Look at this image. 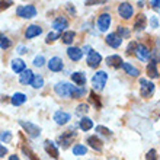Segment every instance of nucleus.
Here are the masks:
<instances>
[{
    "label": "nucleus",
    "mask_w": 160,
    "mask_h": 160,
    "mask_svg": "<svg viewBox=\"0 0 160 160\" xmlns=\"http://www.w3.org/2000/svg\"><path fill=\"white\" fill-rule=\"evenodd\" d=\"M89 99H90V102H92V103H93L95 106H96V108H99V109L102 108V102H101V99H99V96H98V95H96L95 92H93V90H92L90 93H89Z\"/></svg>",
    "instance_id": "33"
},
{
    "label": "nucleus",
    "mask_w": 160,
    "mask_h": 160,
    "mask_svg": "<svg viewBox=\"0 0 160 160\" xmlns=\"http://www.w3.org/2000/svg\"><path fill=\"white\" fill-rule=\"evenodd\" d=\"M157 61H159V58H157V55L154 57V58L150 61V63L147 64V74L150 79H157L159 77V68H157Z\"/></svg>",
    "instance_id": "13"
},
{
    "label": "nucleus",
    "mask_w": 160,
    "mask_h": 160,
    "mask_svg": "<svg viewBox=\"0 0 160 160\" xmlns=\"http://www.w3.org/2000/svg\"><path fill=\"white\" fill-rule=\"evenodd\" d=\"M76 89L77 86H73L72 83H67V82H58L54 86L55 93L61 98H73V93Z\"/></svg>",
    "instance_id": "1"
},
{
    "label": "nucleus",
    "mask_w": 160,
    "mask_h": 160,
    "mask_svg": "<svg viewBox=\"0 0 160 160\" xmlns=\"http://www.w3.org/2000/svg\"><path fill=\"white\" fill-rule=\"evenodd\" d=\"M86 61H88V66L90 68H96L98 66L102 63V55L99 54L98 51L90 50L88 52V58H86Z\"/></svg>",
    "instance_id": "8"
},
{
    "label": "nucleus",
    "mask_w": 160,
    "mask_h": 160,
    "mask_svg": "<svg viewBox=\"0 0 160 160\" xmlns=\"http://www.w3.org/2000/svg\"><path fill=\"white\" fill-rule=\"evenodd\" d=\"M67 9L70 10V13H72V15H76V9H73L70 3H67Z\"/></svg>",
    "instance_id": "47"
},
{
    "label": "nucleus",
    "mask_w": 160,
    "mask_h": 160,
    "mask_svg": "<svg viewBox=\"0 0 160 160\" xmlns=\"http://www.w3.org/2000/svg\"><path fill=\"white\" fill-rule=\"evenodd\" d=\"M45 64V58H44V55H37L34 58V66L35 67H42Z\"/></svg>",
    "instance_id": "39"
},
{
    "label": "nucleus",
    "mask_w": 160,
    "mask_h": 160,
    "mask_svg": "<svg viewBox=\"0 0 160 160\" xmlns=\"http://www.w3.org/2000/svg\"><path fill=\"white\" fill-rule=\"evenodd\" d=\"M137 44H138L137 41H131L130 44H128V47H127V54H128V55L134 54V52H135V48H137Z\"/></svg>",
    "instance_id": "41"
},
{
    "label": "nucleus",
    "mask_w": 160,
    "mask_h": 160,
    "mask_svg": "<svg viewBox=\"0 0 160 160\" xmlns=\"http://www.w3.org/2000/svg\"><path fill=\"white\" fill-rule=\"evenodd\" d=\"M135 55L140 61H147L150 58V50L147 48V45L144 44H137V48H135Z\"/></svg>",
    "instance_id": "11"
},
{
    "label": "nucleus",
    "mask_w": 160,
    "mask_h": 160,
    "mask_svg": "<svg viewBox=\"0 0 160 160\" xmlns=\"http://www.w3.org/2000/svg\"><path fill=\"white\" fill-rule=\"evenodd\" d=\"M31 86L34 89H41L44 86V77L39 76V74H34V79L31 82Z\"/></svg>",
    "instance_id": "30"
},
{
    "label": "nucleus",
    "mask_w": 160,
    "mask_h": 160,
    "mask_svg": "<svg viewBox=\"0 0 160 160\" xmlns=\"http://www.w3.org/2000/svg\"><path fill=\"white\" fill-rule=\"evenodd\" d=\"M21 150H22V153H23V154L26 156V159H29V160H39V157L34 153V150H32L29 146H26L25 143H22Z\"/></svg>",
    "instance_id": "27"
},
{
    "label": "nucleus",
    "mask_w": 160,
    "mask_h": 160,
    "mask_svg": "<svg viewBox=\"0 0 160 160\" xmlns=\"http://www.w3.org/2000/svg\"><path fill=\"white\" fill-rule=\"evenodd\" d=\"M86 153H88V148H86V146H83V144H76V146L73 147V154H74V156H83Z\"/></svg>",
    "instance_id": "32"
},
{
    "label": "nucleus",
    "mask_w": 160,
    "mask_h": 160,
    "mask_svg": "<svg viewBox=\"0 0 160 160\" xmlns=\"http://www.w3.org/2000/svg\"><path fill=\"white\" fill-rule=\"evenodd\" d=\"M44 148H45L47 154H48L50 157H52V159L57 160L60 157V152H58V148H57V144H55L54 141L45 140V141H44Z\"/></svg>",
    "instance_id": "9"
},
{
    "label": "nucleus",
    "mask_w": 160,
    "mask_h": 160,
    "mask_svg": "<svg viewBox=\"0 0 160 160\" xmlns=\"http://www.w3.org/2000/svg\"><path fill=\"white\" fill-rule=\"evenodd\" d=\"M122 58L121 55L118 54H114V55H109V57H106V64L109 66V67H114V68H119L122 66Z\"/></svg>",
    "instance_id": "20"
},
{
    "label": "nucleus",
    "mask_w": 160,
    "mask_h": 160,
    "mask_svg": "<svg viewBox=\"0 0 160 160\" xmlns=\"http://www.w3.org/2000/svg\"><path fill=\"white\" fill-rule=\"evenodd\" d=\"M146 25H147V18H146V15L140 13L134 21V31H143Z\"/></svg>",
    "instance_id": "24"
},
{
    "label": "nucleus",
    "mask_w": 160,
    "mask_h": 160,
    "mask_svg": "<svg viewBox=\"0 0 160 160\" xmlns=\"http://www.w3.org/2000/svg\"><path fill=\"white\" fill-rule=\"evenodd\" d=\"M25 102H26V95L22 92H16L10 98V103H12L13 106H21V105H23Z\"/></svg>",
    "instance_id": "23"
},
{
    "label": "nucleus",
    "mask_w": 160,
    "mask_h": 160,
    "mask_svg": "<svg viewBox=\"0 0 160 160\" xmlns=\"http://www.w3.org/2000/svg\"><path fill=\"white\" fill-rule=\"evenodd\" d=\"M96 132H99V134H102V135H105L106 138H111V137H112V131H111L109 128L103 127V125H98L96 127Z\"/></svg>",
    "instance_id": "34"
},
{
    "label": "nucleus",
    "mask_w": 160,
    "mask_h": 160,
    "mask_svg": "<svg viewBox=\"0 0 160 160\" xmlns=\"http://www.w3.org/2000/svg\"><path fill=\"white\" fill-rule=\"evenodd\" d=\"M105 41H106V44H108L109 47H112V48H119V47H121V44H122V39L119 38L115 32H111V34L106 35Z\"/></svg>",
    "instance_id": "17"
},
{
    "label": "nucleus",
    "mask_w": 160,
    "mask_h": 160,
    "mask_svg": "<svg viewBox=\"0 0 160 160\" xmlns=\"http://www.w3.org/2000/svg\"><path fill=\"white\" fill-rule=\"evenodd\" d=\"M72 80L77 84V88H83L84 84H86V82H88V79H86V74H83L82 72L72 73Z\"/></svg>",
    "instance_id": "21"
},
{
    "label": "nucleus",
    "mask_w": 160,
    "mask_h": 160,
    "mask_svg": "<svg viewBox=\"0 0 160 160\" xmlns=\"http://www.w3.org/2000/svg\"><path fill=\"white\" fill-rule=\"evenodd\" d=\"M140 84H141V88H140V95L141 98L144 99H147V98H152L153 93H154V83L153 82H148L147 79H140Z\"/></svg>",
    "instance_id": "6"
},
{
    "label": "nucleus",
    "mask_w": 160,
    "mask_h": 160,
    "mask_svg": "<svg viewBox=\"0 0 160 160\" xmlns=\"http://www.w3.org/2000/svg\"><path fill=\"white\" fill-rule=\"evenodd\" d=\"M121 67L125 70V73L128 74V76H131V77H138L140 76V70L137 67H134L132 64H130V63H122Z\"/></svg>",
    "instance_id": "26"
},
{
    "label": "nucleus",
    "mask_w": 160,
    "mask_h": 160,
    "mask_svg": "<svg viewBox=\"0 0 160 160\" xmlns=\"http://www.w3.org/2000/svg\"><path fill=\"white\" fill-rule=\"evenodd\" d=\"M60 38H61V41L64 42V44H72L73 41H74V38H76V32H74V31H66V32H63V34H61V37H60Z\"/></svg>",
    "instance_id": "28"
},
{
    "label": "nucleus",
    "mask_w": 160,
    "mask_h": 160,
    "mask_svg": "<svg viewBox=\"0 0 160 160\" xmlns=\"http://www.w3.org/2000/svg\"><path fill=\"white\" fill-rule=\"evenodd\" d=\"M12 70L16 74H19V73H22L23 70L26 68V64H25V61L23 60H21V58H15V60H12Z\"/></svg>",
    "instance_id": "25"
},
{
    "label": "nucleus",
    "mask_w": 160,
    "mask_h": 160,
    "mask_svg": "<svg viewBox=\"0 0 160 160\" xmlns=\"http://www.w3.org/2000/svg\"><path fill=\"white\" fill-rule=\"evenodd\" d=\"M106 82H108V74L103 70H99V72L95 73V76L92 77V86L95 90H102V89L106 86Z\"/></svg>",
    "instance_id": "4"
},
{
    "label": "nucleus",
    "mask_w": 160,
    "mask_h": 160,
    "mask_svg": "<svg viewBox=\"0 0 160 160\" xmlns=\"http://www.w3.org/2000/svg\"><path fill=\"white\" fill-rule=\"evenodd\" d=\"M150 23H152V28H159V19H157L156 16H153V18H152Z\"/></svg>",
    "instance_id": "45"
},
{
    "label": "nucleus",
    "mask_w": 160,
    "mask_h": 160,
    "mask_svg": "<svg viewBox=\"0 0 160 160\" xmlns=\"http://www.w3.org/2000/svg\"><path fill=\"white\" fill-rule=\"evenodd\" d=\"M18 52H19V54H25V52H26V48H25V47H19V48H18Z\"/></svg>",
    "instance_id": "48"
},
{
    "label": "nucleus",
    "mask_w": 160,
    "mask_h": 160,
    "mask_svg": "<svg viewBox=\"0 0 160 160\" xmlns=\"http://www.w3.org/2000/svg\"><path fill=\"white\" fill-rule=\"evenodd\" d=\"M48 68H50V72H54V73L61 72L64 68V61L60 57H52L48 61Z\"/></svg>",
    "instance_id": "12"
},
{
    "label": "nucleus",
    "mask_w": 160,
    "mask_h": 160,
    "mask_svg": "<svg viewBox=\"0 0 160 160\" xmlns=\"http://www.w3.org/2000/svg\"><path fill=\"white\" fill-rule=\"evenodd\" d=\"M67 55L72 61H79V60H82V57H83V51H82V48H79V47H68Z\"/></svg>",
    "instance_id": "19"
},
{
    "label": "nucleus",
    "mask_w": 160,
    "mask_h": 160,
    "mask_svg": "<svg viewBox=\"0 0 160 160\" xmlns=\"http://www.w3.org/2000/svg\"><path fill=\"white\" fill-rule=\"evenodd\" d=\"M159 4H160L159 0H153V2H152V8L154 9V10H159Z\"/></svg>",
    "instance_id": "46"
},
{
    "label": "nucleus",
    "mask_w": 160,
    "mask_h": 160,
    "mask_svg": "<svg viewBox=\"0 0 160 160\" xmlns=\"http://www.w3.org/2000/svg\"><path fill=\"white\" fill-rule=\"evenodd\" d=\"M106 2H95V0H88V2H84L86 6H93V4H105Z\"/></svg>",
    "instance_id": "44"
},
{
    "label": "nucleus",
    "mask_w": 160,
    "mask_h": 160,
    "mask_svg": "<svg viewBox=\"0 0 160 160\" xmlns=\"http://www.w3.org/2000/svg\"><path fill=\"white\" fill-rule=\"evenodd\" d=\"M111 22H112V19H111L109 13H102V15H99V18H98V28H99V31L106 32V31L109 29Z\"/></svg>",
    "instance_id": "10"
},
{
    "label": "nucleus",
    "mask_w": 160,
    "mask_h": 160,
    "mask_svg": "<svg viewBox=\"0 0 160 160\" xmlns=\"http://www.w3.org/2000/svg\"><path fill=\"white\" fill-rule=\"evenodd\" d=\"M37 8L34 4H22L16 8V15L18 16L23 18V19H31V18L37 16Z\"/></svg>",
    "instance_id": "2"
},
{
    "label": "nucleus",
    "mask_w": 160,
    "mask_h": 160,
    "mask_svg": "<svg viewBox=\"0 0 160 160\" xmlns=\"http://www.w3.org/2000/svg\"><path fill=\"white\" fill-rule=\"evenodd\" d=\"M8 154V147H4V144L0 143V157H4Z\"/></svg>",
    "instance_id": "43"
},
{
    "label": "nucleus",
    "mask_w": 160,
    "mask_h": 160,
    "mask_svg": "<svg viewBox=\"0 0 160 160\" xmlns=\"http://www.w3.org/2000/svg\"><path fill=\"white\" fill-rule=\"evenodd\" d=\"M67 26H68V19L66 16H57L54 19V22H52V28H54L55 31H58V32L66 29Z\"/></svg>",
    "instance_id": "18"
},
{
    "label": "nucleus",
    "mask_w": 160,
    "mask_h": 160,
    "mask_svg": "<svg viewBox=\"0 0 160 160\" xmlns=\"http://www.w3.org/2000/svg\"><path fill=\"white\" fill-rule=\"evenodd\" d=\"M9 160H19V157L16 154H12V156H9Z\"/></svg>",
    "instance_id": "49"
},
{
    "label": "nucleus",
    "mask_w": 160,
    "mask_h": 160,
    "mask_svg": "<svg viewBox=\"0 0 160 160\" xmlns=\"http://www.w3.org/2000/svg\"><path fill=\"white\" fill-rule=\"evenodd\" d=\"M76 135H77L76 130H74V128H72V130H68V131H66V132H63V134L57 138V141H58L60 146L66 150V148H68V146L73 143V140L76 138Z\"/></svg>",
    "instance_id": "5"
},
{
    "label": "nucleus",
    "mask_w": 160,
    "mask_h": 160,
    "mask_svg": "<svg viewBox=\"0 0 160 160\" xmlns=\"http://www.w3.org/2000/svg\"><path fill=\"white\" fill-rule=\"evenodd\" d=\"M32 79H34V73H32L31 68H25V70L19 74V82H21L22 84H31Z\"/></svg>",
    "instance_id": "22"
},
{
    "label": "nucleus",
    "mask_w": 160,
    "mask_h": 160,
    "mask_svg": "<svg viewBox=\"0 0 160 160\" xmlns=\"http://www.w3.org/2000/svg\"><path fill=\"white\" fill-rule=\"evenodd\" d=\"M72 118V115L66 112V111H57L54 114V121L58 124V125H64V124H67Z\"/></svg>",
    "instance_id": "16"
},
{
    "label": "nucleus",
    "mask_w": 160,
    "mask_h": 160,
    "mask_svg": "<svg viewBox=\"0 0 160 160\" xmlns=\"http://www.w3.org/2000/svg\"><path fill=\"white\" fill-rule=\"evenodd\" d=\"M88 111H89L88 103H80V105L77 106V109H76V114L77 115H86L88 114Z\"/></svg>",
    "instance_id": "38"
},
{
    "label": "nucleus",
    "mask_w": 160,
    "mask_h": 160,
    "mask_svg": "<svg viewBox=\"0 0 160 160\" xmlns=\"http://www.w3.org/2000/svg\"><path fill=\"white\" fill-rule=\"evenodd\" d=\"M60 37H61V34H60V32H50V34L47 35L45 42H47V44H51V42H54L55 39H58Z\"/></svg>",
    "instance_id": "37"
},
{
    "label": "nucleus",
    "mask_w": 160,
    "mask_h": 160,
    "mask_svg": "<svg viewBox=\"0 0 160 160\" xmlns=\"http://www.w3.org/2000/svg\"><path fill=\"white\" fill-rule=\"evenodd\" d=\"M12 4H13L12 0H8V2H0V12H2V10H6V9H9Z\"/></svg>",
    "instance_id": "42"
},
{
    "label": "nucleus",
    "mask_w": 160,
    "mask_h": 160,
    "mask_svg": "<svg viewBox=\"0 0 160 160\" xmlns=\"http://www.w3.org/2000/svg\"><path fill=\"white\" fill-rule=\"evenodd\" d=\"M146 160H157V150L156 148H152L146 153Z\"/></svg>",
    "instance_id": "40"
},
{
    "label": "nucleus",
    "mask_w": 160,
    "mask_h": 160,
    "mask_svg": "<svg viewBox=\"0 0 160 160\" xmlns=\"http://www.w3.org/2000/svg\"><path fill=\"white\" fill-rule=\"evenodd\" d=\"M42 34V28L39 25H29L26 28L25 31V38L26 39H32L35 37H38V35Z\"/></svg>",
    "instance_id": "15"
},
{
    "label": "nucleus",
    "mask_w": 160,
    "mask_h": 160,
    "mask_svg": "<svg viewBox=\"0 0 160 160\" xmlns=\"http://www.w3.org/2000/svg\"><path fill=\"white\" fill-rule=\"evenodd\" d=\"M118 13L122 19L128 21V19L134 15V8H132V4L128 3V2H122V3H119V6H118Z\"/></svg>",
    "instance_id": "7"
},
{
    "label": "nucleus",
    "mask_w": 160,
    "mask_h": 160,
    "mask_svg": "<svg viewBox=\"0 0 160 160\" xmlns=\"http://www.w3.org/2000/svg\"><path fill=\"white\" fill-rule=\"evenodd\" d=\"M115 34L118 35L121 39H124V38H127V37H130V29H128L127 26H118V31H117Z\"/></svg>",
    "instance_id": "35"
},
{
    "label": "nucleus",
    "mask_w": 160,
    "mask_h": 160,
    "mask_svg": "<svg viewBox=\"0 0 160 160\" xmlns=\"http://www.w3.org/2000/svg\"><path fill=\"white\" fill-rule=\"evenodd\" d=\"M86 143H88L93 150H96V152H102V148H103V143H102V140L99 138L98 135H90V137H88Z\"/></svg>",
    "instance_id": "14"
},
{
    "label": "nucleus",
    "mask_w": 160,
    "mask_h": 160,
    "mask_svg": "<svg viewBox=\"0 0 160 160\" xmlns=\"http://www.w3.org/2000/svg\"><path fill=\"white\" fill-rule=\"evenodd\" d=\"M10 47H12V41L4 34H0V48L2 50H9Z\"/></svg>",
    "instance_id": "31"
},
{
    "label": "nucleus",
    "mask_w": 160,
    "mask_h": 160,
    "mask_svg": "<svg viewBox=\"0 0 160 160\" xmlns=\"http://www.w3.org/2000/svg\"><path fill=\"white\" fill-rule=\"evenodd\" d=\"M80 130L82 131H89V130H92L93 128V121L90 118H88V117H83V118L80 119Z\"/></svg>",
    "instance_id": "29"
},
{
    "label": "nucleus",
    "mask_w": 160,
    "mask_h": 160,
    "mask_svg": "<svg viewBox=\"0 0 160 160\" xmlns=\"http://www.w3.org/2000/svg\"><path fill=\"white\" fill-rule=\"evenodd\" d=\"M12 132H10V131H2V132H0V140H2V141H4V143H10V141H12Z\"/></svg>",
    "instance_id": "36"
},
{
    "label": "nucleus",
    "mask_w": 160,
    "mask_h": 160,
    "mask_svg": "<svg viewBox=\"0 0 160 160\" xmlns=\"http://www.w3.org/2000/svg\"><path fill=\"white\" fill-rule=\"evenodd\" d=\"M18 122H19V125L23 128V131L29 135L31 138H37V137L41 135V128L38 125H35V124H32L29 121H23V119H21V121H18Z\"/></svg>",
    "instance_id": "3"
}]
</instances>
